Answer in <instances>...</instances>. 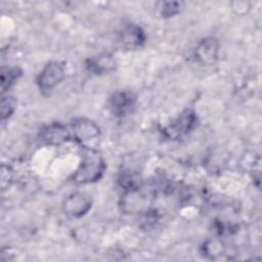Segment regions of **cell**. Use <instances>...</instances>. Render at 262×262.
Listing matches in <instances>:
<instances>
[{"mask_svg":"<svg viewBox=\"0 0 262 262\" xmlns=\"http://www.w3.org/2000/svg\"><path fill=\"white\" fill-rule=\"evenodd\" d=\"M105 170L102 157L93 148L83 147L82 161L73 176L75 182L80 184L92 183L101 178Z\"/></svg>","mask_w":262,"mask_h":262,"instance_id":"obj_1","label":"cell"},{"mask_svg":"<svg viewBox=\"0 0 262 262\" xmlns=\"http://www.w3.org/2000/svg\"><path fill=\"white\" fill-rule=\"evenodd\" d=\"M91 205L92 201L90 195L85 192H75L63 201L62 210L66 215L72 218H79L90 210Z\"/></svg>","mask_w":262,"mask_h":262,"instance_id":"obj_2","label":"cell"},{"mask_svg":"<svg viewBox=\"0 0 262 262\" xmlns=\"http://www.w3.org/2000/svg\"><path fill=\"white\" fill-rule=\"evenodd\" d=\"M64 66L59 61L48 62L37 78V83L42 90H49L64 78Z\"/></svg>","mask_w":262,"mask_h":262,"instance_id":"obj_3","label":"cell"},{"mask_svg":"<svg viewBox=\"0 0 262 262\" xmlns=\"http://www.w3.org/2000/svg\"><path fill=\"white\" fill-rule=\"evenodd\" d=\"M195 114L190 110H186L164 130V133L169 138L177 139L186 135L195 126Z\"/></svg>","mask_w":262,"mask_h":262,"instance_id":"obj_4","label":"cell"},{"mask_svg":"<svg viewBox=\"0 0 262 262\" xmlns=\"http://www.w3.org/2000/svg\"><path fill=\"white\" fill-rule=\"evenodd\" d=\"M74 138L80 142L83 147H89L88 142L93 141L99 136L98 126L87 119H77L72 124Z\"/></svg>","mask_w":262,"mask_h":262,"instance_id":"obj_5","label":"cell"},{"mask_svg":"<svg viewBox=\"0 0 262 262\" xmlns=\"http://www.w3.org/2000/svg\"><path fill=\"white\" fill-rule=\"evenodd\" d=\"M118 41L124 48L134 49L144 43L145 35L139 26L128 23L118 32Z\"/></svg>","mask_w":262,"mask_h":262,"instance_id":"obj_6","label":"cell"},{"mask_svg":"<svg viewBox=\"0 0 262 262\" xmlns=\"http://www.w3.org/2000/svg\"><path fill=\"white\" fill-rule=\"evenodd\" d=\"M108 105L114 115L118 117L125 116L132 112L135 105V96L130 91H116L110 97Z\"/></svg>","mask_w":262,"mask_h":262,"instance_id":"obj_7","label":"cell"},{"mask_svg":"<svg viewBox=\"0 0 262 262\" xmlns=\"http://www.w3.org/2000/svg\"><path fill=\"white\" fill-rule=\"evenodd\" d=\"M219 42L216 38L208 37L199 42L194 49V58L202 64L213 63L218 56Z\"/></svg>","mask_w":262,"mask_h":262,"instance_id":"obj_8","label":"cell"},{"mask_svg":"<svg viewBox=\"0 0 262 262\" xmlns=\"http://www.w3.org/2000/svg\"><path fill=\"white\" fill-rule=\"evenodd\" d=\"M41 139L50 145H58L71 139V134L60 123H52L44 127L40 133Z\"/></svg>","mask_w":262,"mask_h":262,"instance_id":"obj_9","label":"cell"},{"mask_svg":"<svg viewBox=\"0 0 262 262\" xmlns=\"http://www.w3.org/2000/svg\"><path fill=\"white\" fill-rule=\"evenodd\" d=\"M87 69L89 72L94 73V74H103L112 71L115 68V61L113 59V56L103 53L99 54L97 56L90 57L87 60L86 64Z\"/></svg>","mask_w":262,"mask_h":262,"instance_id":"obj_10","label":"cell"},{"mask_svg":"<svg viewBox=\"0 0 262 262\" xmlns=\"http://www.w3.org/2000/svg\"><path fill=\"white\" fill-rule=\"evenodd\" d=\"M145 205V199L139 193L137 188L128 189L123 198V210L125 212L138 211Z\"/></svg>","mask_w":262,"mask_h":262,"instance_id":"obj_11","label":"cell"},{"mask_svg":"<svg viewBox=\"0 0 262 262\" xmlns=\"http://www.w3.org/2000/svg\"><path fill=\"white\" fill-rule=\"evenodd\" d=\"M21 72L17 68H11V69H2L1 71V90L2 92H5L7 89L10 88V86L17 80V78L20 76Z\"/></svg>","mask_w":262,"mask_h":262,"instance_id":"obj_12","label":"cell"},{"mask_svg":"<svg viewBox=\"0 0 262 262\" xmlns=\"http://www.w3.org/2000/svg\"><path fill=\"white\" fill-rule=\"evenodd\" d=\"M161 13L163 16H172L180 11V2H162L161 3Z\"/></svg>","mask_w":262,"mask_h":262,"instance_id":"obj_13","label":"cell"},{"mask_svg":"<svg viewBox=\"0 0 262 262\" xmlns=\"http://www.w3.org/2000/svg\"><path fill=\"white\" fill-rule=\"evenodd\" d=\"M15 100L13 97H3L2 98V120L9 118L14 111Z\"/></svg>","mask_w":262,"mask_h":262,"instance_id":"obj_14","label":"cell"},{"mask_svg":"<svg viewBox=\"0 0 262 262\" xmlns=\"http://www.w3.org/2000/svg\"><path fill=\"white\" fill-rule=\"evenodd\" d=\"M221 250H222V245L218 241H210L205 246V251L207 255L220 254Z\"/></svg>","mask_w":262,"mask_h":262,"instance_id":"obj_15","label":"cell"}]
</instances>
